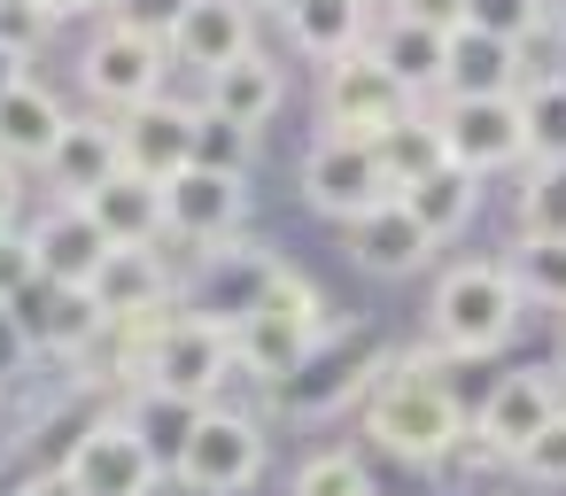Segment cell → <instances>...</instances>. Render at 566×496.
Returning a JSON list of instances; mask_svg holds the SVG:
<instances>
[{
  "mask_svg": "<svg viewBox=\"0 0 566 496\" xmlns=\"http://www.w3.org/2000/svg\"><path fill=\"white\" fill-rule=\"evenodd\" d=\"M373 156H380V171H388V187L396 194H411L419 179H434L442 163H450V148H442V125L434 117H403V125H388L380 140H373Z\"/></svg>",
  "mask_w": 566,
  "mask_h": 496,
  "instance_id": "4316f807",
  "label": "cell"
},
{
  "mask_svg": "<svg viewBox=\"0 0 566 496\" xmlns=\"http://www.w3.org/2000/svg\"><path fill=\"white\" fill-rule=\"evenodd\" d=\"M102 0H32V17L40 24H78V17H94Z\"/></svg>",
  "mask_w": 566,
  "mask_h": 496,
  "instance_id": "b9f144b4",
  "label": "cell"
},
{
  "mask_svg": "<svg viewBox=\"0 0 566 496\" xmlns=\"http://www.w3.org/2000/svg\"><path fill=\"white\" fill-rule=\"evenodd\" d=\"M326 334H334V326H326ZM326 334L287 326V318H272V310H233V365H241L249 380L280 388V380H295V372L311 365V349H318Z\"/></svg>",
  "mask_w": 566,
  "mask_h": 496,
  "instance_id": "d6986e66",
  "label": "cell"
},
{
  "mask_svg": "<svg viewBox=\"0 0 566 496\" xmlns=\"http://www.w3.org/2000/svg\"><path fill=\"white\" fill-rule=\"evenodd\" d=\"M171 55L187 71H202V78L233 71L241 55H256V9H249V0H195L187 24L171 32Z\"/></svg>",
  "mask_w": 566,
  "mask_h": 496,
  "instance_id": "2e32d148",
  "label": "cell"
},
{
  "mask_svg": "<svg viewBox=\"0 0 566 496\" xmlns=\"http://www.w3.org/2000/svg\"><path fill=\"white\" fill-rule=\"evenodd\" d=\"M442 125V148L458 171L489 179L504 163H527V117H520V94H496V102H442L434 109Z\"/></svg>",
  "mask_w": 566,
  "mask_h": 496,
  "instance_id": "9c48e42d",
  "label": "cell"
},
{
  "mask_svg": "<svg viewBox=\"0 0 566 496\" xmlns=\"http://www.w3.org/2000/svg\"><path fill=\"white\" fill-rule=\"evenodd\" d=\"M365 434L403 457V465H442L450 450H465V403L434 380V365H380L373 395H365Z\"/></svg>",
  "mask_w": 566,
  "mask_h": 496,
  "instance_id": "7a4b0ae2",
  "label": "cell"
},
{
  "mask_svg": "<svg viewBox=\"0 0 566 496\" xmlns=\"http://www.w3.org/2000/svg\"><path fill=\"white\" fill-rule=\"evenodd\" d=\"M17 202H24V187H17V163H0V233L17 225Z\"/></svg>",
  "mask_w": 566,
  "mask_h": 496,
  "instance_id": "7bdbcfd3",
  "label": "cell"
},
{
  "mask_svg": "<svg viewBox=\"0 0 566 496\" xmlns=\"http://www.w3.org/2000/svg\"><path fill=\"white\" fill-rule=\"evenodd\" d=\"M164 218L187 249H226L241 225H249V179H226V171H179L164 187Z\"/></svg>",
  "mask_w": 566,
  "mask_h": 496,
  "instance_id": "8fae6325",
  "label": "cell"
},
{
  "mask_svg": "<svg viewBox=\"0 0 566 496\" xmlns=\"http://www.w3.org/2000/svg\"><path fill=\"white\" fill-rule=\"evenodd\" d=\"M558 411H566V380H558V372H543V365L504 372V380L481 395V419H473V442H465V450H473V457H489V465H496V457H512V465H520V457H527V442H535Z\"/></svg>",
  "mask_w": 566,
  "mask_h": 496,
  "instance_id": "5b68a950",
  "label": "cell"
},
{
  "mask_svg": "<svg viewBox=\"0 0 566 496\" xmlns=\"http://www.w3.org/2000/svg\"><path fill=\"white\" fill-rule=\"evenodd\" d=\"M558 380H566V349H558Z\"/></svg>",
  "mask_w": 566,
  "mask_h": 496,
  "instance_id": "7dc6e473",
  "label": "cell"
},
{
  "mask_svg": "<svg viewBox=\"0 0 566 496\" xmlns=\"http://www.w3.org/2000/svg\"><path fill=\"white\" fill-rule=\"evenodd\" d=\"M373 55H380V71L419 102V94H442L450 32H427V24H411V17H388V24H373Z\"/></svg>",
  "mask_w": 566,
  "mask_h": 496,
  "instance_id": "44dd1931",
  "label": "cell"
},
{
  "mask_svg": "<svg viewBox=\"0 0 566 496\" xmlns=\"http://www.w3.org/2000/svg\"><path fill=\"white\" fill-rule=\"evenodd\" d=\"M63 125H71V109L32 78L24 94L0 102V163H48L55 140H63Z\"/></svg>",
  "mask_w": 566,
  "mask_h": 496,
  "instance_id": "cb8c5ba5",
  "label": "cell"
},
{
  "mask_svg": "<svg viewBox=\"0 0 566 496\" xmlns=\"http://www.w3.org/2000/svg\"><path fill=\"white\" fill-rule=\"evenodd\" d=\"M117 148H125V171L171 187L179 171H195V109H179V102L156 94L133 117H117Z\"/></svg>",
  "mask_w": 566,
  "mask_h": 496,
  "instance_id": "4fadbf2b",
  "label": "cell"
},
{
  "mask_svg": "<svg viewBox=\"0 0 566 496\" xmlns=\"http://www.w3.org/2000/svg\"><path fill=\"white\" fill-rule=\"evenodd\" d=\"M78 210H86L117 249H156V233L171 225V218H164V187L140 179V171H117V179H109L94 202H78Z\"/></svg>",
  "mask_w": 566,
  "mask_h": 496,
  "instance_id": "7402d4cb",
  "label": "cell"
},
{
  "mask_svg": "<svg viewBox=\"0 0 566 496\" xmlns=\"http://www.w3.org/2000/svg\"><path fill=\"white\" fill-rule=\"evenodd\" d=\"M164 481V457L125 426V419H94L71 457H63V488L71 496H156Z\"/></svg>",
  "mask_w": 566,
  "mask_h": 496,
  "instance_id": "ba28073f",
  "label": "cell"
},
{
  "mask_svg": "<svg viewBox=\"0 0 566 496\" xmlns=\"http://www.w3.org/2000/svg\"><path fill=\"white\" fill-rule=\"evenodd\" d=\"M287 496H380V488H373V473H365L349 450H318V457L295 465Z\"/></svg>",
  "mask_w": 566,
  "mask_h": 496,
  "instance_id": "836d02e7",
  "label": "cell"
},
{
  "mask_svg": "<svg viewBox=\"0 0 566 496\" xmlns=\"http://www.w3.org/2000/svg\"><path fill=\"white\" fill-rule=\"evenodd\" d=\"M40 171H48L55 202H94V194L125 171L117 125H109V117H71V125H63V140H55V156H48Z\"/></svg>",
  "mask_w": 566,
  "mask_h": 496,
  "instance_id": "9a60e30c",
  "label": "cell"
},
{
  "mask_svg": "<svg viewBox=\"0 0 566 496\" xmlns=\"http://www.w3.org/2000/svg\"><path fill=\"white\" fill-rule=\"evenodd\" d=\"M24 86H32V48L0 40V102H9V94H24Z\"/></svg>",
  "mask_w": 566,
  "mask_h": 496,
  "instance_id": "60d3db41",
  "label": "cell"
},
{
  "mask_svg": "<svg viewBox=\"0 0 566 496\" xmlns=\"http://www.w3.org/2000/svg\"><path fill=\"white\" fill-rule=\"evenodd\" d=\"M187 9H195V0H117L109 24H125V32H140V40H164V48H171V32L187 24Z\"/></svg>",
  "mask_w": 566,
  "mask_h": 496,
  "instance_id": "8d00e7d4",
  "label": "cell"
},
{
  "mask_svg": "<svg viewBox=\"0 0 566 496\" xmlns=\"http://www.w3.org/2000/svg\"><path fill=\"white\" fill-rule=\"evenodd\" d=\"M551 32H558V40H566V0H551Z\"/></svg>",
  "mask_w": 566,
  "mask_h": 496,
  "instance_id": "f6af8a7d",
  "label": "cell"
},
{
  "mask_svg": "<svg viewBox=\"0 0 566 496\" xmlns=\"http://www.w3.org/2000/svg\"><path fill=\"white\" fill-rule=\"evenodd\" d=\"M520 117H527V156L535 163H566V78L520 86Z\"/></svg>",
  "mask_w": 566,
  "mask_h": 496,
  "instance_id": "4dcf8cb0",
  "label": "cell"
},
{
  "mask_svg": "<svg viewBox=\"0 0 566 496\" xmlns=\"http://www.w3.org/2000/svg\"><path fill=\"white\" fill-rule=\"evenodd\" d=\"M520 473L527 481H543V488H566V411L527 442V457H520Z\"/></svg>",
  "mask_w": 566,
  "mask_h": 496,
  "instance_id": "74e56055",
  "label": "cell"
},
{
  "mask_svg": "<svg viewBox=\"0 0 566 496\" xmlns=\"http://www.w3.org/2000/svg\"><path fill=\"white\" fill-rule=\"evenodd\" d=\"M171 465H179V488H195V496H241L264 473V426L249 411H218L210 403Z\"/></svg>",
  "mask_w": 566,
  "mask_h": 496,
  "instance_id": "8992f818",
  "label": "cell"
},
{
  "mask_svg": "<svg viewBox=\"0 0 566 496\" xmlns=\"http://www.w3.org/2000/svg\"><path fill=\"white\" fill-rule=\"evenodd\" d=\"M249 9H280V17H295V9H303V0H249Z\"/></svg>",
  "mask_w": 566,
  "mask_h": 496,
  "instance_id": "ee69618b",
  "label": "cell"
},
{
  "mask_svg": "<svg viewBox=\"0 0 566 496\" xmlns=\"http://www.w3.org/2000/svg\"><path fill=\"white\" fill-rule=\"evenodd\" d=\"M396 17H411L427 32H465V0H396Z\"/></svg>",
  "mask_w": 566,
  "mask_h": 496,
  "instance_id": "ab89813d",
  "label": "cell"
},
{
  "mask_svg": "<svg viewBox=\"0 0 566 496\" xmlns=\"http://www.w3.org/2000/svg\"><path fill=\"white\" fill-rule=\"evenodd\" d=\"M94 303H102L109 326H148V318H164V303H171V264H164L156 249H117V256L102 264V279H94Z\"/></svg>",
  "mask_w": 566,
  "mask_h": 496,
  "instance_id": "ffe728a7",
  "label": "cell"
},
{
  "mask_svg": "<svg viewBox=\"0 0 566 496\" xmlns=\"http://www.w3.org/2000/svg\"><path fill=\"white\" fill-rule=\"evenodd\" d=\"M342 249H349V264H365V272H419V264H434V233L403 210V194L396 202H380V210H365L357 225H342Z\"/></svg>",
  "mask_w": 566,
  "mask_h": 496,
  "instance_id": "e0dca14e",
  "label": "cell"
},
{
  "mask_svg": "<svg viewBox=\"0 0 566 496\" xmlns=\"http://www.w3.org/2000/svg\"><path fill=\"white\" fill-rule=\"evenodd\" d=\"M365 380H380V372H373V341H365V334H326V341L311 349V365L272 388V403L295 411V419H318V411L349 403Z\"/></svg>",
  "mask_w": 566,
  "mask_h": 496,
  "instance_id": "7c38bea8",
  "label": "cell"
},
{
  "mask_svg": "<svg viewBox=\"0 0 566 496\" xmlns=\"http://www.w3.org/2000/svg\"><path fill=\"white\" fill-rule=\"evenodd\" d=\"M280 94H287L280 63H272V55H241L233 71H218V78H210L202 109H218V117H233V125L264 133V125H272V109H280Z\"/></svg>",
  "mask_w": 566,
  "mask_h": 496,
  "instance_id": "484cf974",
  "label": "cell"
},
{
  "mask_svg": "<svg viewBox=\"0 0 566 496\" xmlns=\"http://www.w3.org/2000/svg\"><path fill=\"white\" fill-rule=\"evenodd\" d=\"M427 318H434V341H442L450 357H489V349H504V334L520 326V287H512L504 264H450V272L434 279Z\"/></svg>",
  "mask_w": 566,
  "mask_h": 496,
  "instance_id": "3957f363",
  "label": "cell"
},
{
  "mask_svg": "<svg viewBox=\"0 0 566 496\" xmlns=\"http://www.w3.org/2000/svg\"><path fill=\"white\" fill-rule=\"evenodd\" d=\"M125 334V380L133 388H164V395H187V403H210L233 365V318L218 310H171V318H148V326H117Z\"/></svg>",
  "mask_w": 566,
  "mask_h": 496,
  "instance_id": "6da1fadb",
  "label": "cell"
},
{
  "mask_svg": "<svg viewBox=\"0 0 566 496\" xmlns=\"http://www.w3.org/2000/svg\"><path fill=\"white\" fill-rule=\"evenodd\" d=\"M249 156H256V133L218 117V109H195V171H226V179H249Z\"/></svg>",
  "mask_w": 566,
  "mask_h": 496,
  "instance_id": "1f68e13d",
  "label": "cell"
},
{
  "mask_svg": "<svg viewBox=\"0 0 566 496\" xmlns=\"http://www.w3.org/2000/svg\"><path fill=\"white\" fill-rule=\"evenodd\" d=\"M303 202H311L318 218H334V225H357L365 210L396 202V187H388V171H380L373 140L318 133V140L303 148Z\"/></svg>",
  "mask_w": 566,
  "mask_h": 496,
  "instance_id": "277c9868",
  "label": "cell"
},
{
  "mask_svg": "<svg viewBox=\"0 0 566 496\" xmlns=\"http://www.w3.org/2000/svg\"><path fill=\"white\" fill-rule=\"evenodd\" d=\"M504 272H512V287H520V303H543V310H566V241H520Z\"/></svg>",
  "mask_w": 566,
  "mask_h": 496,
  "instance_id": "f546056e",
  "label": "cell"
},
{
  "mask_svg": "<svg viewBox=\"0 0 566 496\" xmlns=\"http://www.w3.org/2000/svg\"><path fill=\"white\" fill-rule=\"evenodd\" d=\"M295 48L318 55V63H342L357 48H373V0H303V9L287 17Z\"/></svg>",
  "mask_w": 566,
  "mask_h": 496,
  "instance_id": "d4e9b609",
  "label": "cell"
},
{
  "mask_svg": "<svg viewBox=\"0 0 566 496\" xmlns=\"http://www.w3.org/2000/svg\"><path fill=\"white\" fill-rule=\"evenodd\" d=\"M17 326L32 334V349H55V357H78V349H94L109 334L94 287H48V279L17 303Z\"/></svg>",
  "mask_w": 566,
  "mask_h": 496,
  "instance_id": "ac0fdd59",
  "label": "cell"
},
{
  "mask_svg": "<svg viewBox=\"0 0 566 496\" xmlns=\"http://www.w3.org/2000/svg\"><path fill=\"white\" fill-rule=\"evenodd\" d=\"M419 102L380 71V55L373 48H357V55H342V63H326L318 71V117H326V133H349V140H380L388 125H403Z\"/></svg>",
  "mask_w": 566,
  "mask_h": 496,
  "instance_id": "52a82bcc",
  "label": "cell"
},
{
  "mask_svg": "<svg viewBox=\"0 0 566 496\" xmlns=\"http://www.w3.org/2000/svg\"><path fill=\"white\" fill-rule=\"evenodd\" d=\"M473 202H481V179H473V171H458V163H442L434 179H419V187L403 194V210H411L434 241H450V233L473 218Z\"/></svg>",
  "mask_w": 566,
  "mask_h": 496,
  "instance_id": "f1b7e54d",
  "label": "cell"
},
{
  "mask_svg": "<svg viewBox=\"0 0 566 496\" xmlns=\"http://www.w3.org/2000/svg\"><path fill=\"white\" fill-rule=\"evenodd\" d=\"M164 63H171V48L164 40H140V32H125V24H109V32H94V48H86V94L102 102V109H117V117H133L140 102H156L164 94Z\"/></svg>",
  "mask_w": 566,
  "mask_h": 496,
  "instance_id": "30bf717a",
  "label": "cell"
},
{
  "mask_svg": "<svg viewBox=\"0 0 566 496\" xmlns=\"http://www.w3.org/2000/svg\"><path fill=\"white\" fill-rule=\"evenodd\" d=\"M32 249H40V279H48V287H94L102 264L117 256V241H109L78 202H55V210L32 225Z\"/></svg>",
  "mask_w": 566,
  "mask_h": 496,
  "instance_id": "5bb4252c",
  "label": "cell"
},
{
  "mask_svg": "<svg viewBox=\"0 0 566 496\" xmlns=\"http://www.w3.org/2000/svg\"><path fill=\"white\" fill-rule=\"evenodd\" d=\"M40 287V249H32V233H0V310H17L24 295Z\"/></svg>",
  "mask_w": 566,
  "mask_h": 496,
  "instance_id": "d590c367",
  "label": "cell"
},
{
  "mask_svg": "<svg viewBox=\"0 0 566 496\" xmlns=\"http://www.w3.org/2000/svg\"><path fill=\"white\" fill-rule=\"evenodd\" d=\"M0 9H17V17H24V9H32V0H0Z\"/></svg>",
  "mask_w": 566,
  "mask_h": 496,
  "instance_id": "bcb514c9",
  "label": "cell"
},
{
  "mask_svg": "<svg viewBox=\"0 0 566 496\" xmlns=\"http://www.w3.org/2000/svg\"><path fill=\"white\" fill-rule=\"evenodd\" d=\"M450 102H496L520 94V48L489 40V32H450V71H442Z\"/></svg>",
  "mask_w": 566,
  "mask_h": 496,
  "instance_id": "603a6c76",
  "label": "cell"
},
{
  "mask_svg": "<svg viewBox=\"0 0 566 496\" xmlns=\"http://www.w3.org/2000/svg\"><path fill=\"white\" fill-rule=\"evenodd\" d=\"M543 17H551V0H465V32H489V40H504V48L535 40Z\"/></svg>",
  "mask_w": 566,
  "mask_h": 496,
  "instance_id": "e575fe53",
  "label": "cell"
},
{
  "mask_svg": "<svg viewBox=\"0 0 566 496\" xmlns=\"http://www.w3.org/2000/svg\"><path fill=\"white\" fill-rule=\"evenodd\" d=\"M202 411H210V403H187V395H164V388H133V403H125L117 419H125V426H133L156 457H179Z\"/></svg>",
  "mask_w": 566,
  "mask_h": 496,
  "instance_id": "83f0119b",
  "label": "cell"
},
{
  "mask_svg": "<svg viewBox=\"0 0 566 496\" xmlns=\"http://www.w3.org/2000/svg\"><path fill=\"white\" fill-rule=\"evenodd\" d=\"M32 357H40V349H32V334L17 326V310H0V388H9V380H17Z\"/></svg>",
  "mask_w": 566,
  "mask_h": 496,
  "instance_id": "f35d334b",
  "label": "cell"
},
{
  "mask_svg": "<svg viewBox=\"0 0 566 496\" xmlns=\"http://www.w3.org/2000/svg\"><path fill=\"white\" fill-rule=\"evenodd\" d=\"M520 241H566V163H535V171H527Z\"/></svg>",
  "mask_w": 566,
  "mask_h": 496,
  "instance_id": "d6a6232c",
  "label": "cell"
}]
</instances>
